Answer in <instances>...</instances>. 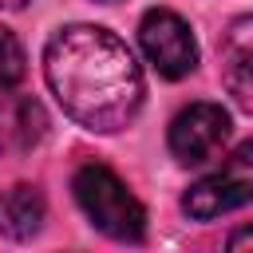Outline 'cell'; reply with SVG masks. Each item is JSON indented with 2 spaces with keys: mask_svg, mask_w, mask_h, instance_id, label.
Segmentation results:
<instances>
[{
  "mask_svg": "<svg viewBox=\"0 0 253 253\" xmlns=\"http://www.w3.org/2000/svg\"><path fill=\"white\" fill-rule=\"evenodd\" d=\"M43 75L59 107L95 134L123 130L146 95L130 47L95 24L59 28L43 47Z\"/></svg>",
  "mask_w": 253,
  "mask_h": 253,
  "instance_id": "6da1fadb",
  "label": "cell"
},
{
  "mask_svg": "<svg viewBox=\"0 0 253 253\" xmlns=\"http://www.w3.org/2000/svg\"><path fill=\"white\" fill-rule=\"evenodd\" d=\"M71 190H75L79 210L103 237L123 241V245H138L146 237V210L111 166H103V162L79 166L71 178Z\"/></svg>",
  "mask_w": 253,
  "mask_h": 253,
  "instance_id": "7a4b0ae2",
  "label": "cell"
},
{
  "mask_svg": "<svg viewBox=\"0 0 253 253\" xmlns=\"http://www.w3.org/2000/svg\"><path fill=\"white\" fill-rule=\"evenodd\" d=\"M253 202V138L241 142L213 174H206L202 182H194L182 198V210L194 221H213L237 206Z\"/></svg>",
  "mask_w": 253,
  "mask_h": 253,
  "instance_id": "3957f363",
  "label": "cell"
},
{
  "mask_svg": "<svg viewBox=\"0 0 253 253\" xmlns=\"http://www.w3.org/2000/svg\"><path fill=\"white\" fill-rule=\"evenodd\" d=\"M138 43L146 51V59L154 63L158 75L166 79H182L198 67V43H194V32L190 24L170 12V8H150L138 24Z\"/></svg>",
  "mask_w": 253,
  "mask_h": 253,
  "instance_id": "277c9868",
  "label": "cell"
},
{
  "mask_svg": "<svg viewBox=\"0 0 253 253\" xmlns=\"http://www.w3.org/2000/svg\"><path fill=\"white\" fill-rule=\"evenodd\" d=\"M229 138V115L217 103H190L170 123V154L182 166L210 162Z\"/></svg>",
  "mask_w": 253,
  "mask_h": 253,
  "instance_id": "5b68a950",
  "label": "cell"
},
{
  "mask_svg": "<svg viewBox=\"0 0 253 253\" xmlns=\"http://www.w3.org/2000/svg\"><path fill=\"white\" fill-rule=\"evenodd\" d=\"M221 55V83L233 95V103L253 115V16H237L217 43Z\"/></svg>",
  "mask_w": 253,
  "mask_h": 253,
  "instance_id": "8992f818",
  "label": "cell"
},
{
  "mask_svg": "<svg viewBox=\"0 0 253 253\" xmlns=\"http://www.w3.org/2000/svg\"><path fill=\"white\" fill-rule=\"evenodd\" d=\"M43 213H47V202L36 186L16 182V186L0 190V233L4 237H12V241L36 237L43 225Z\"/></svg>",
  "mask_w": 253,
  "mask_h": 253,
  "instance_id": "52a82bcc",
  "label": "cell"
},
{
  "mask_svg": "<svg viewBox=\"0 0 253 253\" xmlns=\"http://www.w3.org/2000/svg\"><path fill=\"white\" fill-rule=\"evenodd\" d=\"M47 130V115L36 99H4L0 103V158L32 150Z\"/></svg>",
  "mask_w": 253,
  "mask_h": 253,
  "instance_id": "ba28073f",
  "label": "cell"
},
{
  "mask_svg": "<svg viewBox=\"0 0 253 253\" xmlns=\"http://www.w3.org/2000/svg\"><path fill=\"white\" fill-rule=\"evenodd\" d=\"M20 75H24V47L8 28H0V91L16 87Z\"/></svg>",
  "mask_w": 253,
  "mask_h": 253,
  "instance_id": "9c48e42d",
  "label": "cell"
},
{
  "mask_svg": "<svg viewBox=\"0 0 253 253\" xmlns=\"http://www.w3.org/2000/svg\"><path fill=\"white\" fill-rule=\"evenodd\" d=\"M225 253H253V225H245V229H237V233L229 237V245H225Z\"/></svg>",
  "mask_w": 253,
  "mask_h": 253,
  "instance_id": "30bf717a",
  "label": "cell"
},
{
  "mask_svg": "<svg viewBox=\"0 0 253 253\" xmlns=\"http://www.w3.org/2000/svg\"><path fill=\"white\" fill-rule=\"evenodd\" d=\"M28 0H0V8H24Z\"/></svg>",
  "mask_w": 253,
  "mask_h": 253,
  "instance_id": "8fae6325",
  "label": "cell"
}]
</instances>
